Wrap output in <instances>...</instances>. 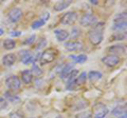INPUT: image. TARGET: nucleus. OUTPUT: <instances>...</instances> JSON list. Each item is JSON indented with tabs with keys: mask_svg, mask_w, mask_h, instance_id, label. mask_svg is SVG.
Segmentation results:
<instances>
[{
	"mask_svg": "<svg viewBox=\"0 0 127 118\" xmlns=\"http://www.w3.org/2000/svg\"><path fill=\"white\" fill-rule=\"evenodd\" d=\"M76 118H92V116L90 113H82L78 116H76Z\"/></svg>",
	"mask_w": 127,
	"mask_h": 118,
	"instance_id": "473e14b6",
	"label": "nucleus"
},
{
	"mask_svg": "<svg viewBox=\"0 0 127 118\" xmlns=\"http://www.w3.org/2000/svg\"><path fill=\"white\" fill-rule=\"evenodd\" d=\"M4 99L6 101H10V102H13V103H18L19 101H20V97L17 96L16 94H13V93H11L9 91H6L4 92Z\"/></svg>",
	"mask_w": 127,
	"mask_h": 118,
	"instance_id": "f3484780",
	"label": "nucleus"
},
{
	"mask_svg": "<svg viewBox=\"0 0 127 118\" xmlns=\"http://www.w3.org/2000/svg\"><path fill=\"white\" fill-rule=\"evenodd\" d=\"M10 118H23V116H22V114H20V113L14 112V113H12L10 115Z\"/></svg>",
	"mask_w": 127,
	"mask_h": 118,
	"instance_id": "2f4dec72",
	"label": "nucleus"
},
{
	"mask_svg": "<svg viewBox=\"0 0 127 118\" xmlns=\"http://www.w3.org/2000/svg\"><path fill=\"white\" fill-rule=\"evenodd\" d=\"M108 52L111 53V55H116V56H118L119 54H125L126 48L122 44H114V45L109 46Z\"/></svg>",
	"mask_w": 127,
	"mask_h": 118,
	"instance_id": "f8f14e48",
	"label": "nucleus"
},
{
	"mask_svg": "<svg viewBox=\"0 0 127 118\" xmlns=\"http://www.w3.org/2000/svg\"><path fill=\"white\" fill-rule=\"evenodd\" d=\"M102 62L104 64H106L107 66H109V68H114V66H117L121 62V59L119 56L109 54L102 58Z\"/></svg>",
	"mask_w": 127,
	"mask_h": 118,
	"instance_id": "0eeeda50",
	"label": "nucleus"
},
{
	"mask_svg": "<svg viewBox=\"0 0 127 118\" xmlns=\"http://www.w3.org/2000/svg\"><path fill=\"white\" fill-rule=\"evenodd\" d=\"M77 76H78V71L77 70H72V72H71L70 75L68 76V82H67V84L70 83V82H72Z\"/></svg>",
	"mask_w": 127,
	"mask_h": 118,
	"instance_id": "393cba45",
	"label": "nucleus"
},
{
	"mask_svg": "<svg viewBox=\"0 0 127 118\" xmlns=\"http://www.w3.org/2000/svg\"><path fill=\"white\" fill-rule=\"evenodd\" d=\"M81 34H82V31L79 30L78 27H73L72 32H71V37L74 38V39H76V38H78L79 36H81Z\"/></svg>",
	"mask_w": 127,
	"mask_h": 118,
	"instance_id": "a878e982",
	"label": "nucleus"
},
{
	"mask_svg": "<svg viewBox=\"0 0 127 118\" xmlns=\"http://www.w3.org/2000/svg\"><path fill=\"white\" fill-rule=\"evenodd\" d=\"M81 25L88 27V26H92L97 23V18L95 17V15L91 14V13H86L81 17Z\"/></svg>",
	"mask_w": 127,
	"mask_h": 118,
	"instance_id": "20e7f679",
	"label": "nucleus"
},
{
	"mask_svg": "<svg viewBox=\"0 0 127 118\" xmlns=\"http://www.w3.org/2000/svg\"><path fill=\"white\" fill-rule=\"evenodd\" d=\"M72 70H73V64H71V63L66 64V65L63 68V71L61 72V75H59L61 79H67V78H68V76L70 75V73L72 72Z\"/></svg>",
	"mask_w": 127,
	"mask_h": 118,
	"instance_id": "dca6fc26",
	"label": "nucleus"
},
{
	"mask_svg": "<svg viewBox=\"0 0 127 118\" xmlns=\"http://www.w3.org/2000/svg\"><path fill=\"white\" fill-rule=\"evenodd\" d=\"M119 118H126V113H125V114H123V115H122L121 117H119Z\"/></svg>",
	"mask_w": 127,
	"mask_h": 118,
	"instance_id": "e433bc0d",
	"label": "nucleus"
},
{
	"mask_svg": "<svg viewBox=\"0 0 127 118\" xmlns=\"http://www.w3.org/2000/svg\"><path fill=\"white\" fill-rule=\"evenodd\" d=\"M90 3H92V4H97V1H96V0H90Z\"/></svg>",
	"mask_w": 127,
	"mask_h": 118,
	"instance_id": "f704fd0d",
	"label": "nucleus"
},
{
	"mask_svg": "<svg viewBox=\"0 0 127 118\" xmlns=\"http://www.w3.org/2000/svg\"><path fill=\"white\" fill-rule=\"evenodd\" d=\"M31 74H32V76H35V77H39V76H41L42 75V70L39 68V66L37 65H33V68H32V70L30 71Z\"/></svg>",
	"mask_w": 127,
	"mask_h": 118,
	"instance_id": "5701e85b",
	"label": "nucleus"
},
{
	"mask_svg": "<svg viewBox=\"0 0 127 118\" xmlns=\"http://www.w3.org/2000/svg\"><path fill=\"white\" fill-rule=\"evenodd\" d=\"M7 105H9V102H7L3 97H0V111H1V110L6 109Z\"/></svg>",
	"mask_w": 127,
	"mask_h": 118,
	"instance_id": "c85d7f7f",
	"label": "nucleus"
},
{
	"mask_svg": "<svg viewBox=\"0 0 127 118\" xmlns=\"http://www.w3.org/2000/svg\"><path fill=\"white\" fill-rule=\"evenodd\" d=\"M55 56H56V51H54L52 49L46 50L45 52H42L40 55V62L42 64L51 63L55 59Z\"/></svg>",
	"mask_w": 127,
	"mask_h": 118,
	"instance_id": "423d86ee",
	"label": "nucleus"
},
{
	"mask_svg": "<svg viewBox=\"0 0 127 118\" xmlns=\"http://www.w3.org/2000/svg\"><path fill=\"white\" fill-rule=\"evenodd\" d=\"M5 84L11 91H18L21 86V82H20V79H19L17 76L13 75V76H10V77L6 78Z\"/></svg>",
	"mask_w": 127,
	"mask_h": 118,
	"instance_id": "39448f33",
	"label": "nucleus"
},
{
	"mask_svg": "<svg viewBox=\"0 0 127 118\" xmlns=\"http://www.w3.org/2000/svg\"><path fill=\"white\" fill-rule=\"evenodd\" d=\"M35 39H36V36L35 35H31V37H28L25 41H23V44L25 45H30L32 43H34Z\"/></svg>",
	"mask_w": 127,
	"mask_h": 118,
	"instance_id": "bb28decb",
	"label": "nucleus"
},
{
	"mask_svg": "<svg viewBox=\"0 0 127 118\" xmlns=\"http://www.w3.org/2000/svg\"><path fill=\"white\" fill-rule=\"evenodd\" d=\"M7 17H9V20L11 22H14V23L15 22H18L21 19V17H22V11H21V9H19V7L12 9L9 12V15H7Z\"/></svg>",
	"mask_w": 127,
	"mask_h": 118,
	"instance_id": "1a4fd4ad",
	"label": "nucleus"
},
{
	"mask_svg": "<svg viewBox=\"0 0 127 118\" xmlns=\"http://www.w3.org/2000/svg\"><path fill=\"white\" fill-rule=\"evenodd\" d=\"M108 113L109 110L104 103H97L94 105V118H105Z\"/></svg>",
	"mask_w": 127,
	"mask_h": 118,
	"instance_id": "6e6552de",
	"label": "nucleus"
},
{
	"mask_svg": "<svg viewBox=\"0 0 127 118\" xmlns=\"http://www.w3.org/2000/svg\"><path fill=\"white\" fill-rule=\"evenodd\" d=\"M20 59H21V62L23 64H29L31 62L34 61V57L29 51H20Z\"/></svg>",
	"mask_w": 127,
	"mask_h": 118,
	"instance_id": "9b49d317",
	"label": "nucleus"
},
{
	"mask_svg": "<svg viewBox=\"0 0 127 118\" xmlns=\"http://www.w3.org/2000/svg\"><path fill=\"white\" fill-rule=\"evenodd\" d=\"M3 48L5 50H13L16 48V41L13 40V39H5L3 41Z\"/></svg>",
	"mask_w": 127,
	"mask_h": 118,
	"instance_id": "412c9836",
	"label": "nucleus"
},
{
	"mask_svg": "<svg viewBox=\"0 0 127 118\" xmlns=\"http://www.w3.org/2000/svg\"><path fill=\"white\" fill-rule=\"evenodd\" d=\"M78 15L76 12H67L62 16L61 18V23L64 25H72L77 20Z\"/></svg>",
	"mask_w": 127,
	"mask_h": 118,
	"instance_id": "7ed1b4c3",
	"label": "nucleus"
},
{
	"mask_svg": "<svg viewBox=\"0 0 127 118\" xmlns=\"http://www.w3.org/2000/svg\"><path fill=\"white\" fill-rule=\"evenodd\" d=\"M16 60L17 58H16L15 54H6L2 57V63L5 66H12L16 62Z\"/></svg>",
	"mask_w": 127,
	"mask_h": 118,
	"instance_id": "ddd939ff",
	"label": "nucleus"
},
{
	"mask_svg": "<svg viewBox=\"0 0 127 118\" xmlns=\"http://www.w3.org/2000/svg\"><path fill=\"white\" fill-rule=\"evenodd\" d=\"M39 44L37 45V50H41L42 48H43V46H46V44H47V39L46 38H41L40 39V40H39Z\"/></svg>",
	"mask_w": 127,
	"mask_h": 118,
	"instance_id": "c756f323",
	"label": "nucleus"
},
{
	"mask_svg": "<svg viewBox=\"0 0 127 118\" xmlns=\"http://www.w3.org/2000/svg\"><path fill=\"white\" fill-rule=\"evenodd\" d=\"M54 35H55V37H56V39L59 42L66 41L70 36L68 31H66V30H55L54 31Z\"/></svg>",
	"mask_w": 127,
	"mask_h": 118,
	"instance_id": "4468645a",
	"label": "nucleus"
},
{
	"mask_svg": "<svg viewBox=\"0 0 127 118\" xmlns=\"http://www.w3.org/2000/svg\"><path fill=\"white\" fill-rule=\"evenodd\" d=\"M126 113V105H119L113 109L112 114L113 115H123V114Z\"/></svg>",
	"mask_w": 127,
	"mask_h": 118,
	"instance_id": "4be33fe9",
	"label": "nucleus"
},
{
	"mask_svg": "<svg viewBox=\"0 0 127 118\" xmlns=\"http://www.w3.org/2000/svg\"><path fill=\"white\" fill-rule=\"evenodd\" d=\"M70 58L72 59V60L75 62V63H79V64H83L85 63V62L88 60V57H87V55L85 54H79V55H71Z\"/></svg>",
	"mask_w": 127,
	"mask_h": 118,
	"instance_id": "a211bd4d",
	"label": "nucleus"
},
{
	"mask_svg": "<svg viewBox=\"0 0 127 118\" xmlns=\"http://www.w3.org/2000/svg\"><path fill=\"white\" fill-rule=\"evenodd\" d=\"M49 18H50V13L49 12H45V13L42 14V16L40 17V19H42L45 22H47L48 20H49Z\"/></svg>",
	"mask_w": 127,
	"mask_h": 118,
	"instance_id": "7c9ffc66",
	"label": "nucleus"
},
{
	"mask_svg": "<svg viewBox=\"0 0 127 118\" xmlns=\"http://www.w3.org/2000/svg\"><path fill=\"white\" fill-rule=\"evenodd\" d=\"M71 4H72V1L71 0H66V1H58L54 4L53 9L55 12H61L63 10H66L67 7H69Z\"/></svg>",
	"mask_w": 127,
	"mask_h": 118,
	"instance_id": "2eb2a0df",
	"label": "nucleus"
},
{
	"mask_svg": "<svg viewBox=\"0 0 127 118\" xmlns=\"http://www.w3.org/2000/svg\"><path fill=\"white\" fill-rule=\"evenodd\" d=\"M104 30H105V23L104 22H97L96 24L89 31L88 39L93 45L101 44L103 39H104Z\"/></svg>",
	"mask_w": 127,
	"mask_h": 118,
	"instance_id": "f257e3e1",
	"label": "nucleus"
},
{
	"mask_svg": "<svg viewBox=\"0 0 127 118\" xmlns=\"http://www.w3.org/2000/svg\"><path fill=\"white\" fill-rule=\"evenodd\" d=\"M45 23H46V22L43 21L42 19H40V18H39V19H37V20H35L33 23H32V29H33V30L40 29L41 26H43V25H45Z\"/></svg>",
	"mask_w": 127,
	"mask_h": 118,
	"instance_id": "b1692460",
	"label": "nucleus"
},
{
	"mask_svg": "<svg viewBox=\"0 0 127 118\" xmlns=\"http://www.w3.org/2000/svg\"><path fill=\"white\" fill-rule=\"evenodd\" d=\"M126 38V34H116L110 38V40H124Z\"/></svg>",
	"mask_w": 127,
	"mask_h": 118,
	"instance_id": "cd10ccee",
	"label": "nucleus"
},
{
	"mask_svg": "<svg viewBox=\"0 0 127 118\" xmlns=\"http://www.w3.org/2000/svg\"><path fill=\"white\" fill-rule=\"evenodd\" d=\"M103 77V74L98 71H90L89 74H87V78H89L91 81H97Z\"/></svg>",
	"mask_w": 127,
	"mask_h": 118,
	"instance_id": "6ab92c4d",
	"label": "nucleus"
},
{
	"mask_svg": "<svg viewBox=\"0 0 127 118\" xmlns=\"http://www.w3.org/2000/svg\"><path fill=\"white\" fill-rule=\"evenodd\" d=\"M66 50H68L69 52H75V51H81L84 48L82 41H69L65 44Z\"/></svg>",
	"mask_w": 127,
	"mask_h": 118,
	"instance_id": "9d476101",
	"label": "nucleus"
},
{
	"mask_svg": "<svg viewBox=\"0 0 127 118\" xmlns=\"http://www.w3.org/2000/svg\"><path fill=\"white\" fill-rule=\"evenodd\" d=\"M21 79H22V81L25 82L26 84L31 83L32 80H33V76H32L30 70H25V71H23V72L21 73Z\"/></svg>",
	"mask_w": 127,
	"mask_h": 118,
	"instance_id": "aec40b11",
	"label": "nucleus"
},
{
	"mask_svg": "<svg viewBox=\"0 0 127 118\" xmlns=\"http://www.w3.org/2000/svg\"><path fill=\"white\" fill-rule=\"evenodd\" d=\"M10 35L12 37H18L21 35V32H19V31H12V32L10 33Z\"/></svg>",
	"mask_w": 127,
	"mask_h": 118,
	"instance_id": "72a5a7b5",
	"label": "nucleus"
},
{
	"mask_svg": "<svg viewBox=\"0 0 127 118\" xmlns=\"http://www.w3.org/2000/svg\"><path fill=\"white\" fill-rule=\"evenodd\" d=\"M3 33H4V31H3L2 29H0V36H2Z\"/></svg>",
	"mask_w": 127,
	"mask_h": 118,
	"instance_id": "c9c22d12",
	"label": "nucleus"
},
{
	"mask_svg": "<svg viewBox=\"0 0 127 118\" xmlns=\"http://www.w3.org/2000/svg\"><path fill=\"white\" fill-rule=\"evenodd\" d=\"M126 17H127L126 12H122V13L118 14L113 19L112 30H114V31H125L126 30V25H127Z\"/></svg>",
	"mask_w": 127,
	"mask_h": 118,
	"instance_id": "f03ea898",
	"label": "nucleus"
}]
</instances>
